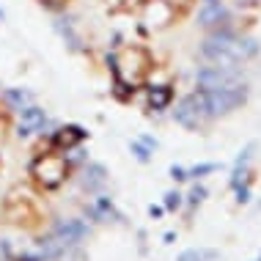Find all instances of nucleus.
Wrapping results in <instances>:
<instances>
[{
    "label": "nucleus",
    "instance_id": "1",
    "mask_svg": "<svg viewBox=\"0 0 261 261\" xmlns=\"http://www.w3.org/2000/svg\"><path fill=\"white\" fill-rule=\"evenodd\" d=\"M63 50L80 61L113 102L149 118L201 129L248 99L242 69L181 44L195 22H231L223 0H33Z\"/></svg>",
    "mask_w": 261,
    "mask_h": 261
},
{
    "label": "nucleus",
    "instance_id": "2",
    "mask_svg": "<svg viewBox=\"0 0 261 261\" xmlns=\"http://www.w3.org/2000/svg\"><path fill=\"white\" fill-rule=\"evenodd\" d=\"M116 215L86 126L0 77V261H63Z\"/></svg>",
    "mask_w": 261,
    "mask_h": 261
}]
</instances>
